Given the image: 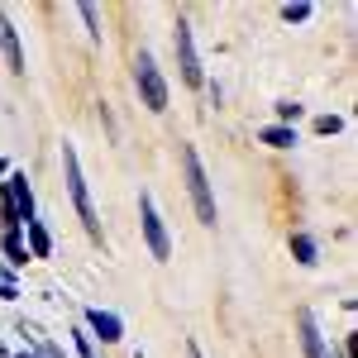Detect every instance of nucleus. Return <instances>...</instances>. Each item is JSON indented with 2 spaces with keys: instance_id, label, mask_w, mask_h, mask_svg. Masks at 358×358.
Instances as JSON below:
<instances>
[{
  "instance_id": "nucleus-9",
  "label": "nucleus",
  "mask_w": 358,
  "mask_h": 358,
  "mask_svg": "<svg viewBox=\"0 0 358 358\" xmlns=\"http://www.w3.org/2000/svg\"><path fill=\"white\" fill-rule=\"evenodd\" d=\"M0 48H5V57H10V67L15 72H24V53H20V34L10 29V20L0 15Z\"/></svg>"
},
{
  "instance_id": "nucleus-11",
  "label": "nucleus",
  "mask_w": 358,
  "mask_h": 358,
  "mask_svg": "<svg viewBox=\"0 0 358 358\" xmlns=\"http://www.w3.org/2000/svg\"><path fill=\"white\" fill-rule=\"evenodd\" d=\"M0 220H5V229H20V210H15V196L5 182H0Z\"/></svg>"
},
{
  "instance_id": "nucleus-19",
  "label": "nucleus",
  "mask_w": 358,
  "mask_h": 358,
  "mask_svg": "<svg viewBox=\"0 0 358 358\" xmlns=\"http://www.w3.org/2000/svg\"><path fill=\"white\" fill-rule=\"evenodd\" d=\"M0 177H10V167H5V163H0Z\"/></svg>"
},
{
  "instance_id": "nucleus-18",
  "label": "nucleus",
  "mask_w": 358,
  "mask_h": 358,
  "mask_svg": "<svg viewBox=\"0 0 358 358\" xmlns=\"http://www.w3.org/2000/svg\"><path fill=\"white\" fill-rule=\"evenodd\" d=\"M187 358H206V354H201V349H196V344H187Z\"/></svg>"
},
{
  "instance_id": "nucleus-16",
  "label": "nucleus",
  "mask_w": 358,
  "mask_h": 358,
  "mask_svg": "<svg viewBox=\"0 0 358 358\" xmlns=\"http://www.w3.org/2000/svg\"><path fill=\"white\" fill-rule=\"evenodd\" d=\"M339 124H344L339 115H320V120H315V134H339Z\"/></svg>"
},
{
  "instance_id": "nucleus-20",
  "label": "nucleus",
  "mask_w": 358,
  "mask_h": 358,
  "mask_svg": "<svg viewBox=\"0 0 358 358\" xmlns=\"http://www.w3.org/2000/svg\"><path fill=\"white\" fill-rule=\"evenodd\" d=\"M138 358H143V354H138Z\"/></svg>"
},
{
  "instance_id": "nucleus-4",
  "label": "nucleus",
  "mask_w": 358,
  "mask_h": 358,
  "mask_svg": "<svg viewBox=\"0 0 358 358\" xmlns=\"http://www.w3.org/2000/svg\"><path fill=\"white\" fill-rule=\"evenodd\" d=\"M138 215H143V239H148V253L158 258V263H167L172 258V244H167V229H163V215H158V201L143 192L138 196Z\"/></svg>"
},
{
  "instance_id": "nucleus-7",
  "label": "nucleus",
  "mask_w": 358,
  "mask_h": 358,
  "mask_svg": "<svg viewBox=\"0 0 358 358\" xmlns=\"http://www.w3.org/2000/svg\"><path fill=\"white\" fill-rule=\"evenodd\" d=\"M86 325H91V334H96L101 344H120V339H124V320H120L115 310H101V306L86 310Z\"/></svg>"
},
{
  "instance_id": "nucleus-13",
  "label": "nucleus",
  "mask_w": 358,
  "mask_h": 358,
  "mask_svg": "<svg viewBox=\"0 0 358 358\" xmlns=\"http://www.w3.org/2000/svg\"><path fill=\"white\" fill-rule=\"evenodd\" d=\"M292 253H296V263H315V239L310 234H292Z\"/></svg>"
},
{
  "instance_id": "nucleus-10",
  "label": "nucleus",
  "mask_w": 358,
  "mask_h": 358,
  "mask_svg": "<svg viewBox=\"0 0 358 358\" xmlns=\"http://www.w3.org/2000/svg\"><path fill=\"white\" fill-rule=\"evenodd\" d=\"M24 239H29V258H48V253H53V234H48L38 220L24 224Z\"/></svg>"
},
{
  "instance_id": "nucleus-15",
  "label": "nucleus",
  "mask_w": 358,
  "mask_h": 358,
  "mask_svg": "<svg viewBox=\"0 0 358 358\" xmlns=\"http://www.w3.org/2000/svg\"><path fill=\"white\" fill-rule=\"evenodd\" d=\"M282 20H287V24H301V20H310V5H287Z\"/></svg>"
},
{
  "instance_id": "nucleus-8",
  "label": "nucleus",
  "mask_w": 358,
  "mask_h": 358,
  "mask_svg": "<svg viewBox=\"0 0 358 358\" xmlns=\"http://www.w3.org/2000/svg\"><path fill=\"white\" fill-rule=\"evenodd\" d=\"M5 187H10V196H15V210H20V224H34L38 215H34V187H29L20 172H10L5 177Z\"/></svg>"
},
{
  "instance_id": "nucleus-17",
  "label": "nucleus",
  "mask_w": 358,
  "mask_h": 358,
  "mask_svg": "<svg viewBox=\"0 0 358 358\" xmlns=\"http://www.w3.org/2000/svg\"><path fill=\"white\" fill-rule=\"evenodd\" d=\"M20 358H62V354H57L53 344H34V354H20Z\"/></svg>"
},
{
  "instance_id": "nucleus-14",
  "label": "nucleus",
  "mask_w": 358,
  "mask_h": 358,
  "mask_svg": "<svg viewBox=\"0 0 358 358\" xmlns=\"http://www.w3.org/2000/svg\"><path fill=\"white\" fill-rule=\"evenodd\" d=\"M0 248H5V258H10V263H24V258H29V253H24V239H20V229H10Z\"/></svg>"
},
{
  "instance_id": "nucleus-3",
  "label": "nucleus",
  "mask_w": 358,
  "mask_h": 358,
  "mask_svg": "<svg viewBox=\"0 0 358 358\" xmlns=\"http://www.w3.org/2000/svg\"><path fill=\"white\" fill-rule=\"evenodd\" d=\"M134 82H138V96H143L148 110H167V82L158 72V62H153V53L134 57Z\"/></svg>"
},
{
  "instance_id": "nucleus-12",
  "label": "nucleus",
  "mask_w": 358,
  "mask_h": 358,
  "mask_svg": "<svg viewBox=\"0 0 358 358\" xmlns=\"http://www.w3.org/2000/svg\"><path fill=\"white\" fill-rule=\"evenodd\" d=\"M258 138H263V143H273V148H292V143H296V134H292L287 124H268Z\"/></svg>"
},
{
  "instance_id": "nucleus-2",
  "label": "nucleus",
  "mask_w": 358,
  "mask_h": 358,
  "mask_svg": "<svg viewBox=\"0 0 358 358\" xmlns=\"http://www.w3.org/2000/svg\"><path fill=\"white\" fill-rule=\"evenodd\" d=\"M182 172H187V192H192L196 220L215 224V196H210V177H206V167L196 158V148H182Z\"/></svg>"
},
{
  "instance_id": "nucleus-1",
  "label": "nucleus",
  "mask_w": 358,
  "mask_h": 358,
  "mask_svg": "<svg viewBox=\"0 0 358 358\" xmlns=\"http://www.w3.org/2000/svg\"><path fill=\"white\" fill-rule=\"evenodd\" d=\"M62 172H67V192H72V206L82 215L86 234L101 239V220H96V206H91V192H86V177H82V163H77V148L72 143H62Z\"/></svg>"
},
{
  "instance_id": "nucleus-6",
  "label": "nucleus",
  "mask_w": 358,
  "mask_h": 358,
  "mask_svg": "<svg viewBox=\"0 0 358 358\" xmlns=\"http://www.w3.org/2000/svg\"><path fill=\"white\" fill-rule=\"evenodd\" d=\"M296 325H301V349H306V358H339L330 349V339L320 334V325H315V315H310V310H301V315H296Z\"/></svg>"
},
{
  "instance_id": "nucleus-5",
  "label": "nucleus",
  "mask_w": 358,
  "mask_h": 358,
  "mask_svg": "<svg viewBox=\"0 0 358 358\" xmlns=\"http://www.w3.org/2000/svg\"><path fill=\"white\" fill-rule=\"evenodd\" d=\"M177 67H182V82L187 86H201V57H196V43H192V24L177 20Z\"/></svg>"
}]
</instances>
